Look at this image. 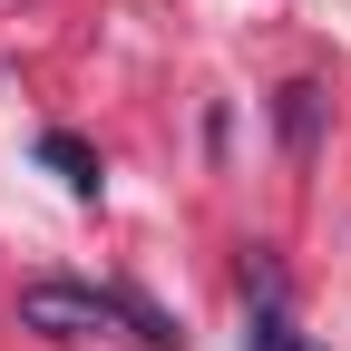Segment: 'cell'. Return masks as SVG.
<instances>
[{
	"label": "cell",
	"mask_w": 351,
	"mask_h": 351,
	"mask_svg": "<svg viewBox=\"0 0 351 351\" xmlns=\"http://www.w3.org/2000/svg\"><path fill=\"white\" fill-rule=\"evenodd\" d=\"M20 322L49 332V341H98L117 322V293H78V283H29L20 293Z\"/></svg>",
	"instance_id": "cell-1"
},
{
	"label": "cell",
	"mask_w": 351,
	"mask_h": 351,
	"mask_svg": "<svg viewBox=\"0 0 351 351\" xmlns=\"http://www.w3.org/2000/svg\"><path fill=\"white\" fill-rule=\"evenodd\" d=\"M244 351H313V341H302L283 313H254V322H244Z\"/></svg>",
	"instance_id": "cell-4"
},
{
	"label": "cell",
	"mask_w": 351,
	"mask_h": 351,
	"mask_svg": "<svg viewBox=\"0 0 351 351\" xmlns=\"http://www.w3.org/2000/svg\"><path fill=\"white\" fill-rule=\"evenodd\" d=\"M313 117H322V88L293 78V88H283V137H293V156H313Z\"/></svg>",
	"instance_id": "cell-3"
},
{
	"label": "cell",
	"mask_w": 351,
	"mask_h": 351,
	"mask_svg": "<svg viewBox=\"0 0 351 351\" xmlns=\"http://www.w3.org/2000/svg\"><path fill=\"white\" fill-rule=\"evenodd\" d=\"M39 166H49L69 195H98V156H88V147L69 137V127H49V137H39Z\"/></svg>",
	"instance_id": "cell-2"
}]
</instances>
